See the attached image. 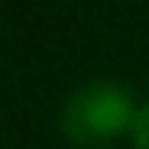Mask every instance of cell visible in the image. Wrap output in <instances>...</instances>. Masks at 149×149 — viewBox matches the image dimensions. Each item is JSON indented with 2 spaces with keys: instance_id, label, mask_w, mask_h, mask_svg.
<instances>
[{
  "instance_id": "cell-1",
  "label": "cell",
  "mask_w": 149,
  "mask_h": 149,
  "mask_svg": "<svg viewBox=\"0 0 149 149\" xmlns=\"http://www.w3.org/2000/svg\"><path fill=\"white\" fill-rule=\"evenodd\" d=\"M127 120H130V101L120 88L110 84L88 88L78 97H71V104L65 107V130L81 143L107 139Z\"/></svg>"
},
{
  "instance_id": "cell-2",
  "label": "cell",
  "mask_w": 149,
  "mask_h": 149,
  "mask_svg": "<svg viewBox=\"0 0 149 149\" xmlns=\"http://www.w3.org/2000/svg\"><path fill=\"white\" fill-rule=\"evenodd\" d=\"M136 143L139 149H149V107L136 117Z\"/></svg>"
}]
</instances>
